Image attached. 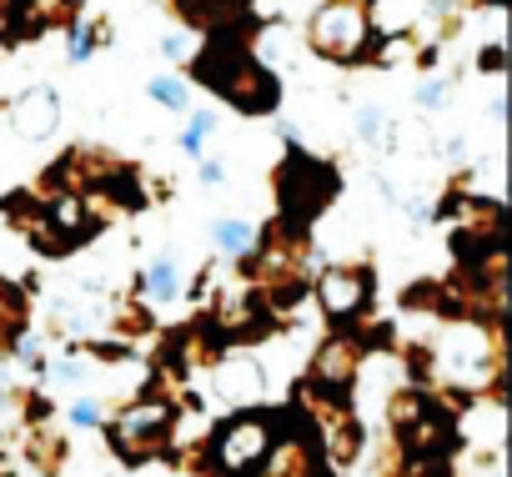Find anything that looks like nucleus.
<instances>
[{
    "label": "nucleus",
    "mask_w": 512,
    "mask_h": 477,
    "mask_svg": "<svg viewBox=\"0 0 512 477\" xmlns=\"http://www.w3.org/2000/svg\"><path fill=\"white\" fill-rule=\"evenodd\" d=\"M191 66H196V81H206L221 101H231L246 116H267L282 101L277 76L256 61L251 41H206V46H196Z\"/></svg>",
    "instance_id": "1"
},
{
    "label": "nucleus",
    "mask_w": 512,
    "mask_h": 477,
    "mask_svg": "<svg viewBox=\"0 0 512 477\" xmlns=\"http://www.w3.org/2000/svg\"><path fill=\"white\" fill-rule=\"evenodd\" d=\"M277 196H282V226L287 231H302L307 221H317L332 196H337V171L327 161H312L297 141H287V161H282V176H277Z\"/></svg>",
    "instance_id": "2"
},
{
    "label": "nucleus",
    "mask_w": 512,
    "mask_h": 477,
    "mask_svg": "<svg viewBox=\"0 0 512 477\" xmlns=\"http://www.w3.org/2000/svg\"><path fill=\"white\" fill-rule=\"evenodd\" d=\"M307 41L322 61H337V66H357L372 56V21H367V0H327L317 6L312 26H307Z\"/></svg>",
    "instance_id": "3"
},
{
    "label": "nucleus",
    "mask_w": 512,
    "mask_h": 477,
    "mask_svg": "<svg viewBox=\"0 0 512 477\" xmlns=\"http://www.w3.org/2000/svg\"><path fill=\"white\" fill-rule=\"evenodd\" d=\"M186 31L206 41H251L256 31V6L251 0H171Z\"/></svg>",
    "instance_id": "4"
},
{
    "label": "nucleus",
    "mask_w": 512,
    "mask_h": 477,
    "mask_svg": "<svg viewBox=\"0 0 512 477\" xmlns=\"http://www.w3.org/2000/svg\"><path fill=\"white\" fill-rule=\"evenodd\" d=\"M171 422H176V407H171L166 397H146V402L126 407V412L111 422V442H116V452H126V457H146V452H156V442L166 437Z\"/></svg>",
    "instance_id": "5"
},
{
    "label": "nucleus",
    "mask_w": 512,
    "mask_h": 477,
    "mask_svg": "<svg viewBox=\"0 0 512 477\" xmlns=\"http://www.w3.org/2000/svg\"><path fill=\"white\" fill-rule=\"evenodd\" d=\"M267 452H272V427H267V417H251V412H241V417L216 437V457H221V467H226L231 477L256 472V467L267 462Z\"/></svg>",
    "instance_id": "6"
},
{
    "label": "nucleus",
    "mask_w": 512,
    "mask_h": 477,
    "mask_svg": "<svg viewBox=\"0 0 512 477\" xmlns=\"http://www.w3.org/2000/svg\"><path fill=\"white\" fill-rule=\"evenodd\" d=\"M317 302H322L327 322H337V327L362 317L367 302H372V272H362V267H322Z\"/></svg>",
    "instance_id": "7"
},
{
    "label": "nucleus",
    "mask_w": 512,
    "mask_h": 477,
    "mask_svg": "<svg viewBox=\"0 0 512 477\" xmlns=\"http://www.w3.org/2000/svg\"><path fill=\"white\" fill-rule=\"evenodd\" d=\"M357 362H362V342H357L352 332H337V337L317 352V362H312V382H317V387H337V392H347L352 377H357Z\"/></svg>",
    "instance_id": "8"
},
{
    "label": "nucleus",
    "mask_w": 512,
    "mask_h": 477,
    "mask_svg": "<svg viewBox=\"0 0 512 477\" xmlns=\"http://www.w3.org/2000/svg\"><path fill=\"white\" fill-rule=\"evenodd\" d=\"M11 126H16L21 136H31V141L51 136V131L61 126V101H56V91H51V86H36V91L16 96V106H11Z\"/></svg>",
    "instance_id": "9"
},
{
    "label": "nucleus",
    "mask_w": 512,
    "mask_h": 477,
    "mask_svg": "<svg viewBox=\"0 0 512 477\" xmlns=\"http://www.w3.org/2000/svg\"><path fill=\"white\" fill-rule=\"evenodd\" d=\"M216 387H221L226 402L251 407L256 397H262V367H256L251 357H221L216 362Z\"/></svg>",
    "instance_id": "10"
},
{
    "label": "nucleus",
    "mask_w": 512,
    "mask_h": 477,
    "mask_svg": "<svg viewBox=\"0 0 512 477\" xmlns=\"http://www.w3.org/2000/svg\"><path fill=\"white\" fill-rule=\"evenodd\" d=\"M211 242H216L221 257L241 262V257H251V247H256V226L241 221V216H216V221H211Z\"/></svg>",
    "instance_id": "11"
},
{
    "label": "nucleus",
    "mask_w": 512,
    "mask_h": 477,
    "mask_svg": "<svg viewBox=\"0 0 512 477\" xmlns=\"http://www.w3.org/2000/svg\"><path fill=\"white\" fill-rule=\"evenodd\" d=\"M106 36H111L106 21H71V31H66V56L81 66V61H91V56L106 46Z\"/></svg>",
    "instance_id": "12"
},
{
    "label": "nucleus",
    "mask_w": 512,
    "mask_h": 477,
    "mask_svg": "<svg viewBox=\"0 0 512 477\" xmlns=\"http://www.w3.org/2000/svg\"><path fill=\"white\" fill-rule=\"evenodd\" d=\"M146 297H151V302L181 297V262H176L171 252H161V257L146 267Z\"/></svg>",
    "instance_id": "13"
},
{
    "label": "nucleus",
    "mask_w": 512,
    "mask_h": 477,
    "mask_svg": "<svg viewBox=\"0 0 512 477\" xmlns=\"http://www.w3.org/2000/svg\"><path fill=\"white\" fill-rule=\"evenodd\" d=\"M211 131H216V111H191L186 116V131H181V151L201 161V146H206Z\"/></svg>",
    "instance_id": "14"
},
{
    "label": "nucleus",
    "mask_w": 512,
    "mask_h": 477,
    "mask_svg": "<svg viewBox=\"0 0 512 477\" xmlns=\"http://www.w3.org/2000/svg\"><path fill=\"white\" fill-rule=\"evenodd\" d=\"M146 91H151V101H161L166 111H186V106H191V91H186L181 76H156Z\"/></svg>",
    "instance_id": "15"
},
{
    "label": "nucleus",
    "mask_w": 512,
    "mask_h": 477,
    "mask_svg": "<svg viewBox=\"0 0 512 477\" xmlns=\"http://www.w3.org/2000/svg\"><path fill=\"white\" fill-rule=\"evenodd\" d=\"M36 11H41V21H46V31H51V26L81 21V0H36Z\"/></svg>",
    "instance_id": "16"
},
{
    "label": "nucleus",
    "mask_w": 512,
    "mask_h": 477,
    "mask_svg": "<svg viewBox=\"0 0 512 477\" xmlns=\"http://www.w3.org/2000/svg\"><path fill=\"white\" fill-rule=\"evenodd\" d=\"M357 136H362V141H387V111L357 106Z\"/></svg>",
    "instance_id": "17"
},
{
    "label": "nucleus",
    "mask_w": 512,
    "mask_h": 477,
    "mask_svg": "<svg viewBox=\"0 0 512 477\" xmlns=\"http://www.w3.org/2000/svg\"><path fill=\"white\" fill-rule=\"evenodd\" d=\"M161 56H166V61H191V56H196V41H191V31H171V36L161 41Z\"/></svg>",
    "instance_id": "18"
},
{
    "label": "nucleus",
    "mask_w": 512,
    "mask_h": 477,
    "mask_svg": "<svg viewBox=\"0 0 512 477\" xmlns=\"http://www.w3.org/2000/svg\"><path fill=\"white\" fill-rule=\"evenodd\" d=\"M442 101H447V81H422V86H417V106H422V111H437Z\"/></svg>",
    "instance_id": "19"
},
{
    "label": "nucleus",
    "mask_w": 512,
    "mask_h": 477,
    "mask_svg": "<svg viewBox=\"0 0 512 477\" xmlns=\"http://www.w3.org/2000/svg\"><path fill=\"white\" fill-rule=\"evenodd\" d=\"M71 422H76V427H101V402L81 397V402L71 407Z\"/></svg>",
    "instance_id": "20"
},
{
    "label": "nucleus",
    "mask_w": 512,
    "mask_h": 477,
    "mask_svg": "<svg viewBox=\"0 0 512 477\" xmlns=\"http://www.w3.org/2000/svg\"><path fill=\"white\" fill-rule=\"evenodd\" d=\"M11 427H16V397L0 382V437H11Z\"/></svg>",
    "instance_id": "21"
},
{
    "label": "nucleus",
    "mask_w": 512,
    "mask_h": 477,
    "mask_svg": "<svg viewBox=\"0 0 512 477\" xmlns=\"http://www.w3.org/2000/svg\"><path fill=\"white\" fill-rule=\"evenodd\" d=\"M196 176H201L206 186H221V181H226V166H221V161H196Z\"/></svg>",
    "instance_id": "22"
},
{
    "label": "nucleus",
    "mask_w": 512,
    "mask_h": 477,
    "mask_svg": "<svg viewBox=\"0 0 512 477\" xmlns=\"http://www.w3.org/2000/svg\"><path fill=\"white\" fill-rule=\"evenodd\" d=\"M502 61H507V51H502V41H492L482 51V71H502Z\"/></svg>",
    "instance_id": "23"
}]
</instances>
